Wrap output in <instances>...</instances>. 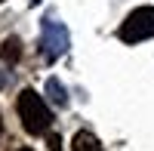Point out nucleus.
<instances>
[{"mask_svg": "<svg viewBox=\"0 0 154 151\" xmlns=\"http://www.w3.org/2000/svg\"><path fill=\"white\" fill-rule=\"evenodd\" d=\"M19 117H22V127L31 136H40L53 123V111H49V105L43 102V96L37 90H22L19 93Z\"/></svg>", "mask_w": 154, "mask_h": 151, "instance_id": "f257e3e1", "label": "nucleus"}, {"mask_svg": "<svg viewBox=\"0 0 154 151\" xmlns=\"http://www.w3.org/2000/svg\"><path fill=\"white\" fill-rule=\"evenodd\" d=\"M117 34H120L123 43H139V40L154 37V6H139V9H133L130 16L123 19V25H120Z\"/></svg>", "mask_w": 154, "mask_h": 151, "instance_id": "f03ea898", "label": "nucleus"}, {"mask_svg": "<svg viewBox=\"0 0 154 151\" xmlns=\"http://www.w3.org/2000/svg\"><path fill=\"white\" fill-rule=\"evenodd\" d=\"M62 49H68V34L56 22H46V28H43V53H46V59H56Z\"/></svg>", "mask_w": 154, "mask_h": 151, "instance_id": "7ed1b4c3", "label": "nucleus"}, {"mask_svg": "<svg viewBox=\"0 0 154 151\" xmlns=\"http://www.w3.org/2000/svg\"><path fill=\"white\" fill-rule=\"evenodd\" d=\"M71 151H102V142H99L89 130H80V133L71 139Z\"/></svg>", "mask_w": 154, "mask_h": 151, "instance_id": "20e7f679", "label": "nucleus"}, {"mask_svg": "<svg viewBox=\"0 0 154 151\" xmlns=\"http://www.w3.org/2000/svg\"><path fill=\"white\" fill-rule=\"evenodd\" d=\"M0 56H3V62H19V56H22V43L16 40V37H9V40L3 43V49H0Z\"/></svg>", "mask_w": 154, "mask_h": 151, "instance_id": "39448f33", "label": "nucleus"}, {"mask_svg": "<svg viewBox=\"0 0 154 151\" xmlns=\"http://www.w3.org/2000/svg\"><path fill=\"white\" fill-rule=\"evenodd\" d=\"M46 90L53 93V99H56L59 105H65V102H68V96H65V90L59 86V80H49V83H46Z\"/></svg>", "mask_w": 154, "mask_h": 151, "instance_id": "423d86ee", "label": "nucleus"}, {"mask_svg": "<svg viewBox=\"0 0 154 151\" xmlns=\"http://www.w3.org/2000/svg\"><path fill=\"white\" fill-rule=\"evenodd\" d=\"M49 151H62V142H59V136L49 133Z\"/></svg>", "mask_w": 154, "mask_h": 151, "instance_id": "0eeeda50", "label": "nucleus"}, {"mask_svg": "<svg viewBox=\"0 0 154 151\" xmlns=\"http://www.w3.org/2000/svg\"><path fill=\"white\" fill-rule=\"evenodd\" d=\"M0 136H3V120H0Z\"/></svg>", "mask_w": 154, "mask_h": 151, "instance_id": "6e6552de", "label": "nucleus"}, {"mask_svg": "<svg viewBox=\"0 0 154 151\" xmlns=\"http://www.w3.org/2000/svg\"><path fill=\"white\" fill-rule=\"evenodd\" d=\"M19 151H31V148H19Z\"/></svg>", "mask_w": 154, "mask_h": 151, "instance_id": "1a4fd4ad", "label": "nucleus"}, {"mask_svg": "<svg viewBox=\"0 0 154 151\" xmlns=\"http://www.w3.org/2000/svg\"><path fill=\"white\" fill-rule=\"evenodd\" d=\"M0 3H3V0H0Z\"/></svg>", "mask_w": 154, "mask_h": 151, "instance_id": "9d476101", "label": "nucleus"}, {"mask_svg": "<svg viewBox=\"0 0 154 151\" xmlns=\"http://www.w3.org/2000/svg\"><path fill=\"white\" fill-rule=\"evenodd\" d=\"M34 3H37V0H34Z\"/></svg>", "mask_w": 154, "mask_h": 151, "instance_id": "9b49d317", "label": "nucleus"}]
</instances>
